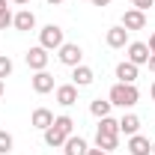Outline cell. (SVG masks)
<instances>
[{
  "mask_svg": "<svg viewBox=\"0 0 155 155\" xmlns=\"http://www.w3.org/2000/svg\"><path fill=\"white\" fill-rule=\"evenodd\" d=\"M107 98H110V104H116V107H134L137 101H140V93H137L134 84H114Z\"/></svg>",
  "mask_w": 155,
  "mask_h": 155,
  "instance_id": "6da1fadb",
  "label": "cell"
},
{
  "mask_svg": "<svg viewBox=\"0 0 155 155\" xmlns=\"http://www.w3.org/2000/svg\"><path fill=\"white\" fill-rule=\"evenodd\" d=\"M39 45H42L45 51H60V45H63V27L45 24V27L39 30Z\"/></svg>",
  "mask_w": 155,
  "mask_h": 155,
  "instance_id": "7a4b0ae2",
  "label": "cell"
},
{
  "mask_svg": "<svg viewBox=\"0 0 155 155\" xmlns=\"http://www.w3.org/2000/svg\"><path fill=\"white\" fill-rule=\"evenodd\" d=\"M57 57H60L63 66H72L75 69V66H81V60H84V51H81V45H75V42H63Z\"/></svg>",
  "mask_w": 155,
  "mask_h": 155,
  "instance_id": "3957f363",
  "label": "cell"
},
{
  "mask_svg": "<svg viewBox=\"0 0 155 155\" xmlns=\"http://www.w3.org/2000/svg\"><path fill=\"white\" fill-rule=\"evenodd\" d=\"M24 60H27V66L33 69V72H42L45 66H48V60H51V54L42 48V45H36V48H30L27 54H24Z\"/></svg>",
  "mask_w": 155,
  "mask_h": 155,
  "instance_id": "277c9868",
  "label": "cell"
},
{
  "mask_svg": "<svg viewBox=\"0 0 155 155\" xmlns=\"http://www.w3.org/2000/svg\"><path fill=\"white\" fill-rule=\"evenodd\" d=\"M128 63H134V66H146L149 63L146 42H128Z\"/></svg>",
  "mask_w": 155,
  "mask_h": 155,
  "instance_id": "5b68a950",
  "label": "cell"
},
{
  "mask_svg": "<svg viewBox=\"0 0 155 155\" xmlns=\"http://www.w3.org/2000/svg\"><path fill=\"white\" fill-rule=\"evenodd\" d=\"M122 27L131 33V30H143L146 27V12H140V9H128L125 15H122Z\"/></svg>",
  "mask_w": 155,
  "mask_h": 155,
  "instance_id": "8992f818",
  "label": "cell"
},
{
  "mask_svg": "<svg viewBox=\"0 0 155 155\" xmlns=\"http://www.w3.org/2000/svg\"><path fill=\"white\" fill-rule=\"evenodd\" d=\"M63 152H66V155H87L90 146H87V140H84L81 134H69L66 143H63Z\"/></svg>",
  "mask_w": 155,
  "mask_h": 155,
  "instance_id": "52a82bcc",
  "label": "cell"
},
{
  "mask_svg": "<svg viewBox=\"0 0 155 155\" xmlns=\"http://www.w3.org/2000/svg\"><path fill=\"white\" fill-rule=\"evenodd\" d=\"M30 125L39 128V131H45V128H51V125H54V114H51L48 107H36L33 116H30Z\"/></svg>",
  "mask_w": 155,
  "mask_h": 155,
  "instance_id": "ba28073f",
  "label": "cell"
},
{
  "mask_svg": "<svg viewBox=\"0 0 155 155\" xmlns=\"http://www.w3.org/2000/svg\"><path fill=\"white\" fill-rule=\"evenodd\" d=\"M104 42H107V48H125L128 45V30L119 24V27H110L107 30V36H104Z\"/></svg>",
  "mask_w": 155,
  "mask_h": 155,
  "instance_id": "9c48e42d",
  "label": "cell"
},
{
  "mask_svg": "<svg viewBox=\"0 0 155 155\" xmlns=\"http://www.w3.org/2000/svg\"><path fill=\"white\" fill-rule=\"evenodd\" d=\"M72 81H75V87H90V84L96 81V72H93L90 66H84V63H81V66L72 69Z\"/></svg>",
  "mask_w": 155,
  "mask_h": 155,
  "instance_id": "30bf717a",
  "label": "cell"
},
{
  "mask_svg": "<svg viewBox=\"0 0 155 155\" xmlns=\"http://www.w3.org/2000/svg\"><path fill=\"white\" fill-rule=\"evenodd\" d=\"M125 149H128L131 155H149V152H152V143H149L143 134H131V137H128V146H125Z\"/></svg>",
  "mask_w": 155,
  "mask_h": 155,
  "instance_id": "8fae6325",
  "label": "cell"
},
{
  "mask_svg": "<svg viewBox=\"0 0 155 155\" xmlns=\"http://www.w3.org/2000/svg\"><path fill=\"white\" fill-rule=\"evenodd\" d=\"M12 27L21 30V33H27V30H33V27H36V15H33L30 9H21L18 15L12 18Z\"/></svg>",
  "mask_w": 155,
  "mask_h": 155,
  "instance_id": "7c38bea8",
  "label": "cell"
},
{
  "mask_svg": "<svg viewBox=\"0 0 155 155\" xmlns=\"http://www.w3.org/2000/svg\"><path fill=\"white\" fill-rule=\"evenodd\" d=\"M33 90H36L39 96L51 93V90H54V75H48L45 69H42V72H36V75H33Z\"/></svg>",
  "mask_w": 155,
  "mask_h": 155,
  "instance_id": "4fadbf2b",
  "label": "cell"
},
{
  "mask_svg": "<svg viewBox=\"0 0 155 155\" xmlns=\"http://www.w3.org/2000/svg\"><path fill=\"white\" fill-rule=\"evenodd\" d=\"M57 101L63 104V107H72L78 101V87L75 84H63V87H57Z\"/></svg>",
  "mask_w": 155,
  "mask_h": 155,
  "instance_id": "5bb4252c",
  "label": "cell"
},
{
  "mask_svg": "<svg viewBox=\"0 0 155 155\" xmlns=\"http://www.w3.org/2000/svg\"><path fill=\"white\" fill-rule=\"evenodd\" d=\"M116 78H119V84H134L137 81V66L128 63V60L119 63V66H116Z\"/></svg>",
  "mask_w": 155,
  "mask_h": 155,
  "instance_id": "9a60e30c",
  "label": "cell"
},
{
  "mask_svg": "<svg viewBox=\"0 0 155 155\" xmlns=\"http://www.w3.org/2000/svg\"><path fill=\"white\" fill-rule=\"evenodd\" d=\"M42 134H45V143H48L51 149H57V146H63V143H66V137H69L66 131H60L57 125H51V128H45Z\"/></svg>",
  "mask_w": 155,
  "mask_h": 155,
  "instance_id": "2e32d148",
  "label": "cell"
},
{
  "mask_svg": "<svg viewBox=\"0 0 155 155\" xmlns=\"http://www.w3.org/2000/svg\"><path fill=\"white\" fill-rule=\"evenodd\" d=\"M96 146L104 149V152H114L119 146V134H104V131H96Z\"/></svg>",
  "mask_w": 155,
  "mask_h": 155,
  "instance_id": "e0dca14e",
  "label": "cell"
},
{
  "mask_svg": "<svg viewBox=\"0 0 155 155\" xmlns=\"http://www.w3.org/2000/svg\"><path fill=\"white\" fill-rule=\"evenodd\" d=\"M119 131H122V134H137V131H140V119H137L134 114H125L122 116V119H119Z\"/></svg>",
  "mask_w": 155,
  "mask_h": 155,
  "instance_id": "ac0fdd59",
  "label": "cell"
},
{
  "mask_svg": "<svg viewBox=\"0 0 155 155\" xmlns=\"http://www.w3.org/2000/svg\"><path fill=\"white\" fill-rule=\"evenodd\" d=\"M110 107H114V104H110V98H107V101H104V98H96V101L90 104V114L101 119V116H110Z\"/></svg>",
  "mask_w": 155,
  "mask_h": 155,
  "instance_id": "d6986e66",
  "label": "cell"
},
{
  "mask_svg": "<svg viewBox=\"0 0 155 155\" xmlns=\"http://www.w3.org/2000/svg\"><path fill=\"white\" fill-rule=\"evenodd\" d=\"M98 131H104V134H119V119L101 116V119H98Z\"/></svg>",
  "mask_w": 155,
  "mask_h": 155,
  "instance_id": "ffe728a7",
  "label": "cell"
},
{
  "mask_svg": "<svg viewBox=\"0 0 155 155\" xmlns=\"http://www.w3.org/2000/svg\"><path fill=\"white\" fill-rule=\"evenodd\" d=\"M54 125H57L60 131L72 134V128H75V119H72V116H54Z\"/></svg>",
  "mask_w": 155,
  "mask_h": 155,
  "instance_id": "44dd1931",
  "label": "cell"
},
{
  "mask_svg": "<svg viewBox=\"0 0 155 155\" xmlns=\"http://www.w3.org/2000/svg\"><path fill=\"white\" fill-rule=\"evenodd\" d=\"M12 146H15V140L9 131H0V155H9L12 152Z\"/></svg>",
  "mask_w": 155,
  "mask_h": 155,
  "instance_id": "7402d4cb",
  "label": "cell"
},
{
  "mask_svg": "<svg viewBox=\"0 0 155 155\" xmlns=\"http://www.w3.org/2000/svg\"><path fill=\"white\" fill-rule=\"evenodd\" d=\"M9 75H12V60L6 57V54H0V81L9 78Z\"/></svg>",
  "mask_w": 155,
  "mask_h": 155,
  "instance_id": "603a6c76",
  "label": "cell"
},
{
  "mask_svg": "<svg viewBox=\"0 0 155 155\" xmlns=\"http://www.w3.org/2000/svg\"><path fill=\"white\" fill-rule=\"evenodd\" d=\"M12 18H15V15H12L9 9H3V12H0V30H6V27H12Z\"/></svg>",
  "mask_w": 155,
  "mask_h": 155,
  "instance_id": "cb8c5ba5",
  "label": "cell"
},
{
  "mask_svg": "<svg viewBox=\"0 0 155 155\" xmlns=\"http://www.w3.org/2000/svg\"><path fill=\"white\" fill-rule=\"evenodd\" d=\"M134 3V9H140V12H146L149 6H155V0H131Z\"/></svg>",
  "mask_w": 155,
  "mask_h": 155,
  "instance_id": "d4e9b609",
  "label": "cell"
},
{
  "mask_svg": "<svg viewBox=\"0 0 155 155\" xmlns=\"http://www.w3.org/2000/svg\"><path fill=\"white\" fill-rule=\"evenodd\" d=\"M146 48H149V54H155V33L149 36V42H146Z\"/></svg>",
  "mask_w": 155,
  "mask_h": 155,
  "instance_id": "484cf974",
  "label": "cell"
},
{
  "mask_svg": "<svg viewBox=\"0 0 155 155\" xmlns=\"http://www.w3.org/2000/svg\"><path fill=\"white\" fill-rule=\"evenodd\" d=\"M146 66H149V72H155V54H149V63Z\"/></svg>",
  "mask_w": 155,
  "mask_h": 155,
  "instance_id": "4316f807",
  "label": "cell"
},
{
  "mask_svg": "<svg viewBox=\"0 0 155 155\" xmlns=\"http://www.w3.org/2000/svg\"><path fill=\"white\" fill-rule=\"evenodd\" d=\"M87 155H107V152H104V149H98V146H96V149H90Z\"/></svg>",
  "mask_w": 155,
  "mask_h": 155,
  "instance_id": "83f0119b",
  "label": "cell"
},
{
  "mask_svg": "<svg viewBox=\"0 0 155 155\" xmlns=\"http://www.w3.org/2000/svg\"><path fill=\"white\" fill-rule=\"evenodd\" d=\"M90 3H96V6H107L110 0H90Z\"/></svg>",
  "mask_w": 155,
  "mask_h": 155,
  "instance_id": "f1b7e54d",
  "label": "cell"
},
{
  "mask_svg": "<svg viewBox=\"0 0 155 155\" xmlns=\"http://www.w3.org/2000/svg\"><path fill=\"white\" fill-rule=\"evenodd\" d=\"M3 9H9V6H6V0H0V12H3Z\"/></svg>",
  "mask_w": 155,
  "mask_h": 155,
  "instance_id": "f546056e",
  "label": "cell"
},
{
  "mask_svg": "<svg viewBox=\"0 0 155 155\" xmlns=\"http://www.w3.org/2000/svg\"><path fill=\"white\" fill-rule=\"evenodd\" d=\"M149 96H152V101H155V84H152V90H149Z\"/></svg>",
  "mask_w": 155,
  "mask_h": 155,
  "instance_id": "4dcf8cb0",
  "label": "cell"
},
{
  "mask_svg": "<svg viewBox=\"0 0 155 155\" xmlns=\"http://www.w3.org/2000/svg\"><path fill=\"white\" fill-rule=\"evenodd\" d=\"M48 3H51V6H57V3H63V0H48Z\"/></svg>",
  "mask_w": 155,
  "mask_h": 155,
  "instance_id": "1f68e13d",
  "label": "cell"
},
{
  "mask_svg": "<svg viewBox=\"0 0 155 155\" xmlns=\"http://www.w3.org/2000/svg\"><path fill=\"white\" fill-rule=\"evenodd\" d=\"M12 3H30V0H12Z\"/></svg>",
  "mask_w": 155,
  "mask_h": 155,
  "instance_id": "d6a6232c",
  "label": "cell"
},
{
  "mask_svg": "<svg viewBox=\"0 0 155 155\" xmlns=\"http://www.w3.org/2000/svg\"><path fill=\"white\" fill-rule=\"evenodd\" d=\"M0 96H3V81H0Z\"/></svg>",
  "mask_w": 155,
  "mask_h": 155,
  "instance_id": "836d02e7",
  "label": "cell"
},
{
  "mask_svg": "<svg viewBox=\"0 0 155 155\" xmlns=\"http://www.w3.org/2000/svg\"><path fill=\"white\" fill-rule=\"evenodd\" d=\"M152 155H155V143H152Z\"/></svg>",
  "mask_w": 155,
  "mask_h": 155,
  "instance_id": "e575fe53",
  "label": "cell"
}]
</instances>
